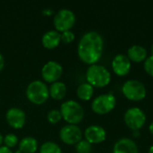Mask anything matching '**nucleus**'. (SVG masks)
Masks as SVG:
<instances>
[{
  "label": "nucleus",
  "instance_id": "nucleus-4",
  "mask_svg": "<svg viewBox=\"0 0 153 153\" xmlns=\"http://www.w3.org/2000/svg\"><path fill=\"white\" fill-rule=\"evenodd\" d=\"M25 94L30 102L35 105H42L49 98L48 86L43 81H32L27 86Z\"/></svg>",
  "mask_w": 153,
  "mask_h": 153
},
{
  "label": "nucleus",
  "instance_id": "nucleus-3",
  "mask_svg": "<svg viewBox=\"0 0 153 153\" xmlns=\"http://www.w3.org/2000/svg\"><path fill=\"white\" fill-rule=\"evenodd\" d=\"M60 112L62 118L69 125H78L84 118V110L82 105L74 100H69L61 104Z\"/></svg>",
  "mask_w": 153,
  "mask_h": 153
},
{
  "label": "nucleus",
  "instance_id": "nucleus-32",
  "mask_svg": "<svg viewBox=\"0 0 153 153\" xmlns=\"http://www.w3.org/2000/svg\"><path fill=\"white\" fill-rule=\"evenodd\" d=\"M148 153H153V146H151V147H150Z\"/></svg>",
  "mask_w": 153,
  "mask_h": 153
},
{
  "label": "nucleus",
  "instance_id": "nucleus-29",
  "mask_svg": "<svg viewBox=\"0 0 153 153\" xmlns=\"http://www.w3.org/2000/svg\"><path fill=\"white\" fill-rule=\"evenodd\" d=\"M140 134H141L140 131H133V136H134V138L139 137V136H140Z\"/></svg>",
  "mask_w": 153,
  "mask_h": 153
},
{
  "label": "nucleus",
  "instance_id": "nucleus-25",
  "mask_svg": "<svg viewBox=\"0 0 153 153\" xmlns=\"http://www.w3.org/2000/svg\"><path fill=\"white\" fill-rule=\"evenodd\" d=\"M143 68L147 74L153 77V56H150L145 59Z\"/></svg>",
  "mask_w": 153,
  "mask_h": 153
},
{
  "label": "nucleus",
  "instance_id": "nucleus-9",
  "mask_svg": "<svg viewBox=\"0 0 153 153\" xmlns=\"http://www.w3.org/2000/svg\"><path fill=\"white\" fill-rule=\"evenodd\" d=\"M60 140L67 145H76L82 140V132L76 125H65L59 131Z\"/></svg>",
  "mask_w": 153,
  "mask_h": 153
},
{
  "label": "nucleus",
  "instance_id": "nucleus-6",
  "mask_svg": "<svg viewBox=\"0 0 153 153\" xmlns=\"http://www.w3.org/2000/svg\"><path fill=\"white\" fill-rule=\"evenodd\" d=\"M122 92L128 100L135 102L144 100L147 95L145 85L138 80L126 81L122 87Z\"/></svg>",
  "mask_w": 153,
  "mask_h": 153
},
{
  "label": "nucleus",
  "instance_id": "nucleus-18",
  "mask_svg": "<svg viewBox=\"0 0 153 153\" xmlns=\"http://www.w3.org/2000/svg\"><path fill=\"white\" fill-rule=\"evenodd\" d=\"M48 90H49V97H51L55 100H63L65 97L67 91L65 83L60 81L51 83V85L48 87Z\"/></svg>",
  "mask_w": 153,
  "mask_h": 153
},
{
  "label": "nucleus",
  "instance_id": "nucleus-34",
  "mask_svg": "<svg viewBox=\"0 0 153 153\" xmlns=\"http://www.w3.org/2000/svg\"><path fill=\"white\" fill-rule=\"evenodd\" d=\"M14 153H22V152H20L19 150H17V151H16V152H15Z\"/></svg>",
  "mask_w": 153,
  "mask_h": 153
},
{
  "label": "nucleus",
  "instance_id": "nucleus-12",
  "mask_svg": "<svg viewBox=\"0 0 153 153\" xmlns=\"http://www.w3.org/2000/svg\"><path fill=\"white\" fill-rule=\"evenodd\" d=\"M111 67L113 72L117 75L123 77L127 75L131 71L132 62L127 57V56L124 54H118L113 58L111 63Z\"/></svg>",
  "mask_w": 153,
  "mask_h": 153
},
{
  "label": "nucleus",
  "instance_id": "nucleus-10",
  "mask_svg": "<svg viewBox=\"0 0 153 153\" xmlns=\"http://www.w3.org/2000/svg\"><path fill=\"white\" fill-rule=\"evenodd\" d=\"M63 66L56 61L50 60L47 62L41 69L42 79L49 83H54L58 82L63 75Z\"/></svg>",
  "mask_w": 153,
  "mask_h": 153
},
{
  "label": "nucleus",
  "instance_id": "nucleus-24",
  "mask_svg": "<svg viewBox=\"0 0 153 153\" xmlns=\"http://www.w3.org/2000/svg\"><path fill=\"white\" fill-rule=\"evenodd\" d=\"M75 39V35L72 30H66L61 33V41L65 44L72 43Z\"/></svg>",
  "mask_w": 153,
  "mask_h": 153
},
{
  "label": "nucleus",
  "instance_id": "nucleus-33",
  "mask_svg": "<svg viewBox=\"0 0 153 153\" xmlns=\"http://www.w3.org/2000/svg\"><path fill=\"white\" fill-rule=\"evenodd\" d=\"M151 56H153V44H152V48H151Z\"/></svg>",
  "mask_w": 153,
  "mask_h": 153
},
{
  "label": "nucleus",
  "instance_id": "nucleus-22",
  "mask_svg": "<svg viewBox=\"0 0 153 153\" xmlns=\"http://www.w3.org/2000/svg\"><path fill=\"white\" fill-rule=\"evenodd\" d=\"M47 119H48V123H50L52 125H56V124L59 123L63 118H62V115H61L60 110H58V109H52V110H50L48 113Z\"/></svg>",
  "mask_w": 153,
  "mask_h": 153
},
{
  "label": "nucleus",
  "instance_id": "nucleus-31",
  "mask_svg": "<svg viewBox=\"0 0 153 153\" xmlns=\"http://www.w3.org/2000/svg\"><path fill=\"white\" fill-rule=\"evenodd\" d=\"M3 143H4V136H3L2 134L0 133V146H2Z\"/></svg>",
  "mask_w": 153,
  "mask_h": 153
},
{
  "label": "nucleus",
  "instance_id": "nucleus-27",
  "mask_svg": "<svg viewBox=\"0 0 153 153\" xmlns=\"http://www.w3.org/2000/svg\"><path fill=\"white\" fill-rule=\"evenodd\" d=\"M42 13H43V15H45V16H50V15H52V14L54 13V12H53V10L50 9V8H45V9H43Z\"/></svg>",
  "mask_w": 153,
  "mask_h": 153
},
{
  "label": "nucleus",
  "instance_id": "nucleus-1",
  "mask_svg": "<svg viewBox=\"0 0 153 153\" xmlns=\"http://www.w3.org/2000/svg\"><path fill=\"white\" fill-rule=\"evenodd\" d=\"M104 50V39L97 31H88L84 33L78 43L77 54L81 61L87 65L97 64Z\"/></svg>",
  "mask_w": 153,
  "mask_h": 153
},
{
  "label": "nucleus",
  "instance_id": "nucleus-19",
  "mask_svg": "<svg viewBox=\"0 0 153 153\" xmlns=\"http://www.w3.org/2000/svg\"><path fill=\"white\" fill-rule=\"evenodd\" d=\"M93 94H94V88L88 82L81 83L76 90L77 97L82 101L90 100L92 98Z\"/></svg>",
  "mask_w": 153,
  "mask_h": 153
},
{
  "label": "nucleus",
  "instance_id": "nucleus-16",
  "mask_svg": "<svg viewBox=\"0 0 153 153\" xmlns=\"http://www.w3.org/2000/svg\"><path fill=\"white\" fill-rule=\"evenodd\" d=\"M127 57L130 59L131 62L141 63L143 61H145V59L148 57V52L144 47L140 45H134L128 48Z\"/></svg>",
  "mask_w": 153,
  "mask_h": 153
},
{
  "label": "nucleus",
  "instance_id": "nucleus-30",
  "mask_svg": "<svg viewBox=\"0 0 153 153\" xmlns=\"http://www.w3.org/2000/svg\"><path fill=\"white\" fill-rule=\"evenodd\" d=\"M149 130H150V133L153 135V121L151 123V125L149 126Z\"/></svg>",
  "mask_w": 153,
  "mask_h": 153
},
{
  "label": "nucleus",
  "instance_id": "nucleus-23",
  "mask_svg": "<svg viewBox=\"0 0 153 153\" xmlns=\"http://www.w3.org/2000/svg\"><path fill=\"white\" fill-rule=\"evenodd\" d=\"M91 144L87 142L85 139L80 141L75 145V151L76 153H91Z\"/></svg>",
  "mask_w": 153,
  "mask_h": 153
},
{
  "label": "nucleus",
  "instance_id": "nucleus-15",
  "mask_svg": "<svg viewBox=\"0 0 153 153\" xmlns=\"http://www.w3.org/2000/svg\"><path fill=\"white\" fill-rule=\"evenodd\" d=\"M61 42V33L56 30H50L45 32L41 38V43L45 48L54 49Z\"/></svg>",
  "mask_w": 153,
  "mask_h": 153
},
{
  "label": "nucleus",
  "instance_id": "nucleus-26",
  "mask_svg": "<svg viewBox=\"0 0 153 153\" xmlns=\"http://www.w3.org/2000/svg\"><path fill=\"white\" fill-rule=\"evenodd\" d=\"M0 153H14L11 149L7 148L6 146L4 145H2L0 146Z\"/></svg>",
  "mask_w": 153,
  "mask_h": 153
},
{
  "label": "nucleus",
  "instance_id": "nucleus-2",
  "mask_svg": "<svg viewBox=\"0 0 153 153\" xmlns=\"http://www.w3.org/2000/svg\"><path fill=\"white\" fill-rule=\"evenodd\" d=\"M86 80L93 88H104L111 82L110 72L101 65H91L86 71Z\"/></svg>",
  "mask_w": 153,
  "mask_h": 153
},
{
  "label": "nucleus",
  "instance_id": "nucleus-14",
  "mask_svg": "<svg viewBox=\"0 0 153 153\" xmlns=\"http://www.w3.org/2000/svg\"><path fill=\"white\" fill-rule=\"evenodd\" d=\"M112 153H139V149L132 139L121 138L114 144Z\"/></svg>",
  "mask_w": 153,
  "mask_h": 153
},
{
  "label": "nucleus",
  "instance_id": "nucleus-21",
  "mask_svg": "<svg viewBox=\"0 0 153 153\" xmlns=\"http://www.w3.org/2000/svg\"><path fill=\"white\" fill-rule=\"evenodd\" d=\"M4 144L9 149L14 148L19 144V139L14 134H7L4 136Z\"/></svg>",
  "mask_w": 153,
  "mask_h": 153
},
{
  "label": "nucleus",
  "instance_id": "nucleus-5",
  "mask_svg": "<svg viewBox=\"0 0 153 153\" xmlns=\"http://www.w3.org/2000/svg\"><path fill=\"white\" fill-rule=\"evenodd\" d=\"M76 22V16L74 13L67 8H63L55 13L53 18V23L56 30L62 33L66 30H71Z\"/></svg>",
  "mask_w": 153,
  "mask_h": 153
},
{
  "label": "nucleus",
  "instance_id": "nucleus-8",
  "mask_svg": "<svg viewBox=\"0 0 153 153\" xmlns=\"http://www.w3.org/2000/svg\"><path fill=\"white\" fill-rule=\"evenodd\" d=\"M146 119L145 113L137 107L128 108L124 115V122L132 131H140L144 126Z\"/></svg>",
  "mask_w": 153,
  "mask_h": 153
},
{
  "label": "nucleus",
  "instance_id": "nucleus-20",
  "mask_svg": "<svg viewBox=\"0 0 153 153\" xmlns=\"http://www.w3.org/2000/svg\"><path fill=\"white\" fill-rule=\"evenodd\" d=\"M39 153H62V150L56 143L48 141L40 146Z\"/></svg>",
  "mask_w": 153,
  "mask_h": 153
},
{
  "label": "nucleus",
  "instance_id": "nucleus-11",
  "mask_svg": "<svg viewBox=\"0 0 153 153\" xmlns=\"http://www.w3.org/2000/svg\"><path fill=\"white\" fill-rule=\"evenodd\" d=\"M5 120L12 128L21 129L26 123V114L22 108L12 107L5 113Z\"/></svg>",
  "mask_w": 153,
  "mask_h": 153
},
{
  "label": "nucleus",
  "instance_id": "nucleus-7",
  "mask_svg": "<svg viewBox=\"0 0 153 153\" xmlns=\"http://www.w3.org/2000/svg\"><path fill=\"white\" fill-rule=\"evenodd\" d=\"M117 105V99L112 92L101 94L91 102V109L97 115H106L111 112Z\"/></svg>",
  "mask_w": 153,
  "mask_h": 153
},
{
  "label": "nucleus",
  "instance_id": "nucleus-28",
  "mask_svg": "<svg viewBox=\"0 0 153 153\" xmlns=\"http://www.w3.org/2000/svg\"><path fill=\"white\" fill-rule=\"evenodd\" d=\"M4 56L0 53V72L4 69Z\"/></svg>",
  "mask_w": 153,
  "mask_h": 153
},
{
  "label": "nucleus",
  "instance_id": "nucleus-17",
  "mask_svg": "<svg viewBox=\"0 0 153 153\" xmlns=\"http://www.w3.org/2000/svg\"><path fill=\"white\" fill-rule=\"evenodd\" d=\"M18 150L22 153H35L38 151V141L32 136H25L19 141Z\"/></svg>",
  "mask_w": 153,
  "mask_h": 153
},
{
  "label": "nucleus",
  "instance_id": "nucleus-13",
  "mask_svg": "<svg viewBox=\"0 0 153 153\" xmlns=\"http://www.w3.org/2000/svg\"><path fill=\"white\" fill-rule=\"evenodd\" d=\"M84 137L85 140L89 142L91 144H99L106 140L107 132L102 126L92 125L85 129Z\"/></svg>",
  "mask_w": 153,
  "mask_h": 153
}]
</instances>
